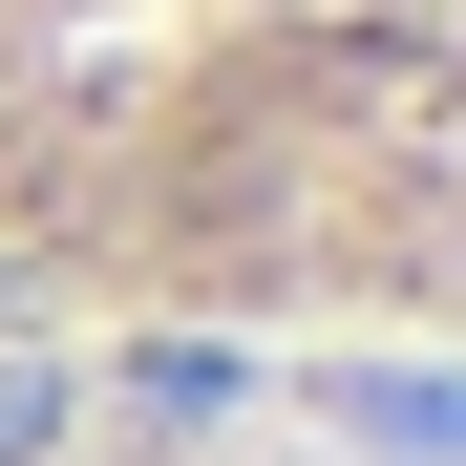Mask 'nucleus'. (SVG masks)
<instances>
[{
	"label": "nucleus",
	"mask_w": 466,
	"mask_h": 466,
	"mask_svg": "<svg viewBox=\"0 0 466 466\" xmlns=\"http://www.w3.org/2000/svg\"><path fill=\"white\" fill-rule=\"evenodd\" d=\"M64 445H86V360L0 339V466H64Z\"/></svg>",
	"instance_id": "nucleus-3"
},
{
	"label": "nucleus",
	"mask_w": 466,
	"mask_h": 466,
	"mask_svg": "<svg viewBox=\"0 0 466 466\" xmlns=\"http://www.w3.org/2000/svg\"><path fill=\"white\" fill-rule=\"evenodd\" d=\"M106 403H127V424H148V445H212V424H233V403H255V360H233V339H148V360H127V381H106Z\"/></svg>",
	"instance_id": "nucleus-2"
},
{
	"label": "nucleus",
	"mask_w": 466,
	"mask_h": 466,
	"mask_svg": "<svg viewBox=\"0 0 466 466\" xmlns=\"http://www.w3.org/2000/svg\"><path fill=\"white\" fill-rule=\"evenodd\" d=\"M319 424L381 445V466H466V360H339V381H319Z\"/></svg>",
	"instance_id": "nucleus-1"
}]
</instances>
